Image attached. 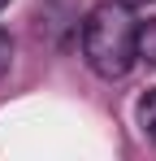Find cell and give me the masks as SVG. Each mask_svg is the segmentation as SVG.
Masks as SVG:
<instances>
[{"mask_svg": "<svg viewBox=\"0 0 156 161\" xmlns=\"http://www.w3.org/2000/svg\"><path fill=\"white\" fill-rule=\"evenodd\" d=\"M139 126H143V135L156 144V87H148V92L139 96Z\"/></svg>", "mask_w": 156, "mask_h": 161, "instance_id": "2", "label": "cell"}, {"mask_svg": "<svg viewBox=\"0 0 156 161\" xmlns=\"http://www.w3.org/2000/svg\"><path fill=\"white\" fill-rule=\"evenodd\" d=\"M4 4H9V0H0V9H4Z\"/></svg>", "mask_w": 156, "mask_h": 161, "instance_id": "5", "label": "cell"}, {"mask_svg": "<svg viewBox=\"0 0 156 161\" xmlns=\"http://www.w3.org/2000/svg\"><path fill=\"white\" fill-rule=\"evenodd\" d=\"M82 57L100 79H126L139 61V18L126 0H100L82 18Z\"/></svg>", "mask_w": 156, "mask_h": 161, "instance_id": "1", "label": "cell"}, {"mask_svg": "<svg viewBox=\"0 0 156 161\" xmlns=\"http://www.w3.org/2000/svg\"><path fill=\"white\" fill-rule=\"evenodd\" d=\"M9 61H13V39H9V35L0 31V74L9 70Z\"/></svg>", "mask_w": 156, "mask_h": 161, "instance_id": "4", "label": "cell"}, {"mask_svg": "<svg viewBox=\"0 0 156 161\" xmlns=\"http://www.w3.org/2000/svg\"><path fill=\"white\" fill-rule=\"evenodd\" d=\"M139 57L148 65H156V18L152 22H139Z\"/></svg>", "mask_w": 156, "mask_h": 161, "instance_id": "3", "label": "cell"}]
</instances>
